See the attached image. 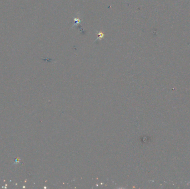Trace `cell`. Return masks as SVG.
Listing matches in <instances>:
<instances>
[{"instance_id": "cell-1", "label": "cell", "mask_w": 190, "mask_h": 189, "mask_svg": "<svg viewBox=\"0 0 190 189\" xmlns=\"http://www.w3.org/2000/svg\"><path fill=\"white\" fill-rule=\"evenodd\" d=\"M104 37V34L103 33H102V32H100V33H99L98 37L96 39V40H97V39H99V38H100V39H101V38H102V37Z\"/></svg>"}]
</instances>
